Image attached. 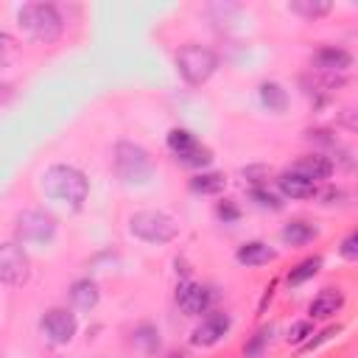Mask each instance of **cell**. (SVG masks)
Wrapping results in <instances>:
<instances>
[{"label": "cell", "mask_w": 358, "mask_h": 358, "mask_svg": "<svg viewBox=\"0 0 358 358\" xmlns=\"http://www.w3.org/2000/svg\"><path fill=\"white\" fill-rule=\"evenodd\" d=\"M42 190H45V196H50V199H56V201L70 204L73 210H78L87 201L90 182L73 165H50L42 173Z\"/></svg>", "instance_id": "1"}, {"label": "cell", "mask_w": 358, "mask_h": 358, "mask_svg": "<svg viewBox=\"0 0 358 358\" xmlns=\"http://www.w3.org/2000/svg\"><path fill=\"white\" fill-rule=\"evenodd\" d=\"M17 20L39 42H56L64 31V20L53 3H25L17 14Z\"/></svg>", "instance_id": "2"}, {"label": "cell", "mask_w": 358, "mask_h": 358, "mask_svg": "<svg viewBox=\"0 0 358 358\" xmlns=\"http://www.w3.org/2000/svg\"><path fill=\"white\" fill-rule=\"evenodd\" d=\"M129 229H131V235H137L145 243H168L179 235V224L171 215L157 213V210L134 213L129 218Z\"/></svg>", "instance_id": "3"}, {"label": "cell", "mask_w": 358, "mask_h": 358, "mask_svg": "<svg viewBox=\"0 0 358 358\" xmlns=\"http://www.w3.org/2000/svg\"><path fill=\"white\" fill-rule=\"evenodd\" d=\"M218 67V56L204 45H185L176 53V70L187 84H204Z\"/></svg>", "instance_id": "4"}, {"label": "cell", "mask_w": 358, "mask_h": 358, "mask_svg": "<svg viewBox=\"0 0 358 358\" xmlns=\"http://www.w3.org/2000/svg\"><path fill=\"white\" fill-rule=\"evenodd\" d=\"M115 171L123 182H145L151 176V159L140 145L117 143L115 145Z\"/></svg>", "instance_id": "5"}, {"label": "cell", "mask_w": 358, "mask_h": 358, "mask_svg": "<svg viewBox=\"0 0 358 358\" xmlns=\"http://www.w3.org/2000/svg\"><path fill=\"white\" fill-rule=\"evenodd\" d=\"M56 232V218L45 210H25L17 215V238L22 243H45Z\"/></svg>", "instance_id": "6"}, {"label": "cell", "mask_w": 358, "mask_h": 358, "mask_svg": "<svg viewBox=\"0 0 358 358\" xmlns=\"http://www.w3.org/2000/svg\"><path fill=\"white\" fill-rule=\"evenodd\" d=\"M31 277V263L22 246L17 243H0V282L6 285H22Z\"/></svg>", "instance_id": "7"}, {"label": "cell", "mask_w": 358, "mask_h": 358, "mask_svg": "<svg viewBox=\"0 0 358 358\" xmlns=\"http://www.w3.org/2000/svg\"><path fill=\"white\" fill-rule=\"evenodd\" d=\"M78 330V319L73 310L67 308H50L42 316V333L48 336V341L53 344H67Z\"/></svg>", "instance_id": "8"}, {"label": "cell", "mask_w": 358, "mask_h": 358, "mask_svg": "<svg viewBox=\"0 0 358 358\" xmlns=\"http://www.w3.org/2000/svg\"><path fill=\"white\" fill-rule=\"evenodd\" d=\"M229 327H232V316L224 313V310H213V313H207V316L201 319V324L193 330V344H199V347H213V344H218V341L227 336Z\"/></svg>", "instance_id": "9"}, {"label": "cell", "mask_w": 358, "mask_h": 358, "mask_svg": "<svg viewBox=\"0 0 358 358\" xmlns=\"http://www.w3.org/2000/svg\"><path fill=\"white\" fill-rule=\"evenodd\" d=\"M176 305L182 308V313L187 316H201L210 308V288H204L201 282L185 280L176 288Z\"/></svg>", "instance_id": "10"}, {"label": "cell", "mask_w": 358, "mask_h": 358, "mask_svg": "<svg viewBox=\"0 0 358 358\" xmlns=\"http://www.w3.org/2000/svg\"><path fill=\"white\" fill-rule=\"evenodd\" d=\"M291 173H299L310 182H319V179H327L333 173V159L324 154H305L291 165Z\"/></svg>", "instance_id": "11"}, {"label": "cell", "mask_w": 358, "mask_h": 358, "mask_svg": "<svg viewBox=\"0 0 358 358\" xmlns=\"http://www.w3.org/2000/svg\"><path fill=\"white\" fill-rule=\"evenodd\" d=\"M350 67H352V56H350L344 48L327 45V48H319V50H316V70H319V73L336 76V73H344V70H350Z\"/></svg>", "instance_id": "12"}, {"label": "cell", "mask_w": 358, "mask_h": 358, "mask_svg": "<svg viewBox=\"0 0 358 358\" xmlns=\"http://www.w3.org/2000/svg\"><path fill=\"white\" fill-rule=\"evenodd\" d=\"M341 305H344V294L338 288H322L313 296V302L308 305V313H310V319H330L341 310Z\"/></svg>", "instance_id": "13"}, {"label": "cell", "mask_w": 358, "mask_h": 358, "mask_svg": "<svg viewBox=\"0 0 358 358\" xmlns=\"http://www.w3.org/2000/svg\"><path fill=\"white\" fill-rule=\"evenodd\" d=\"M274 257H277V252L263 241H246L235 252V260L243 266H263V263H271Z\"/></svg>", "instance_id": "14"}, {"label": "cell", "mask_w": 358, "mask_h": 358, "mask_svg": "<svg viewBox=\"0 0 358 358\" xmlns=\"http://www.w3.org/2000/svg\"><path fill=\"white\" fill-rule=\"evenodd\" d=\"M277 185H280L282 196H288V199H313L316 196V182H310L299 173H291V171L280 173Z\"/></svg>", "instance_id": "15"}, {"label": "cell", "mask_w": 358, "mask_h": 358, "mask_svg": "<svg viewBox=\"0 0 358 358\" xmlns=\"http://www.w3.org/2000/svg\"><path fill=\"white\" fill-rule=\"evenodd\" d=\"M70 299H73V305H76V308L90 310V308H95V305H98L101 291H98V285H95L92 280H76V282L70 285Z\"/></svg>", "instance_id": "16"}, {"label": "cell", "mask_w": 358, "mask_h": 358, "mask_svg": "<svg viewBox=\"0 0 358 358\" xmlns=\"http://www.w3.org/2000/svg\"><path fill=\"white\" fill-rule=\"evenodd\" d=\"M227 187V176L221 171H201L190 179V190L193 193H201V196H213V193H221Z\"/></svg>", "instance_id": "17"}, {"label": "cell", "mask_w": 358, "mask_h": 358, "mask_svg": "<svg viewBox=\"0 0 358 358\" xmlns=\"http://www.w3.org/2000/svg\"><path fill=\"white\" fill-rule=\"evenodd\" d=\"M282 241L285 243H291V246H305V243H310L319 232H316V227L313 224H308V221H302V218H296V221H288L285 227H282Z\"/></svg>", "instance_id": "18"}, {"label": "cell", "mask_w": 358, "mask_h": 358, "mask_svg": "<svg viewBox=\"0 0 358 358\" xmlns=\"http://www.w3.org/2000/svg\"><path fill=\"white\" fill-rule=\"evenodd\" d=\"M260 101H263V106H268V112H285L288 92L277 81H263L260 84Z\"/></svg>", "instance_id": "19"}, {"label": "cell", "mask_w": 358, "mask_h": 358, "mask_svg": "<svg viewBox=\"0 0 358 358\" xmlns=\"http://www.w3.org/2000/svg\"><path fill=\"white\" fill-rule=\"evenodd\" d=\"M176 159H179L182 165H187V168H204V165L213 162V151H210L204 143L196 140L190 148H185L182 154H176Z\"/></svg>", "instance_id": "20"}, {"label": "cell", "mask_w": 358, "mask_h": 358, "mask_svg": "<svg viewBox=\"0 0 358 358\" xmlns=\"http://www.w3.org/2000/svg\"><path fill=\"white\" fill-rule=\"evenodd\" d=\"M322 268V257H305L302 263H296L291 271H288V285H302L305 280L316 277Z\"/></svg>", "instance_id": "21"}, {"label": "cell", "mask_w": 358, "mask_h": 358, "mask_svg": "<svg viewBox=\"0 0 358 358\" xmlns=\"http://www.w3.org/2000/svg\"><path fill=\"white\" fill-rule=\"evenodd\" d=\"M288 8H291L294 14H302V17H322V14H327L333 6H330V0H291Z\"/></svg>", "instance_id": "22"}, {"label": "cell", "mask_w": 358, "mask_h": 358, "mask_svg": "<svg viewBox=\"0 0 358 358\" xmlns=\"http://www.w3.org/2000/svg\"><path fill=\"white\" fill-rule=\"evenodd\" d=\"M193 143H196V137H193L187 129H171V131H168V148L173 151V157L182 154L185 148H190Z\"/></svg>", "instance_id": "23"}, {"label": "cell", "mask_w": 358, "mask_h": 358, "mask_svg": "<svg viewBox=\"0 0 358 358\" xmlns=\"http://www.w3.org/2000/svg\"><path fill=\"white\" fill-rule=\"evenodd\" d=\"M252 199H255L257 207H266V210H282L280 196H274V193L266 190V187H252Z\"/></svg>", "instance_id": "24"}, {"label": "cell", "mask_w": 358, "mask_h": 358, "mask_svg": "<svg viewBox=\"0 0 358 358\" xmlns=\"http://www.w3.org/2000/svg\"><path fill=\"white\" fill-rule=\"evenodd\" d=\"M308 336H313V324H310V322H296V324L288 330V344L302 347V344L308 341Z\"/></svg>", "instance_id": "25"}, {"label": "cell", "mask_w": 358, "mask_h": 358, "mask_svg": "<svg viewBox=\"0 0 358 358\" xmlns=\"http://www.w3.org/2000/svg\"><path fill=\"white\" fill-rule=\"evenodd\" d=\"M134 341H137V344H143L148 352H154V350L159 347V336H157V330H154V327H140V330L134 333Z\"/></svg>", "instance_id": "26"}, {"label": "cell", "mask_w": 358, "mask_h": 358, "mask_svg": "<svg viewBox=\"0 0 358 358\" xmlns=\"http://www.w3.org/2000/svg\"><path fill=\"white\" fill-rule=\"evenodd\" d=\"M17 53V39L6 31H0V64H8Z\"/></svg>", "instance_id": "27"}, {"label": "cell", "mask_w": 358, "mask_h": 358, "mask_svg": "<svg viewBox=\"0 0 358 358\" xmlns=\"http://www.w3.org/2000/svg\"><path fill=\"white\" fill-rule=\"evenodd\" d=\"M338 252H341L344 260H358V232H350V235L341 241Z\"/></svg>", "instance_id": "28"}, {"label": "cell", "mask_w": 358, "mask_h": 358, "mask_svg": "<svg viewBox=\"0 0 358 358\" xmlns=\"http://www.w3.org/2000/svg\"><path fill=\"white\" fill-rule=\"evenodd\" d=\"M215 213H218V218H221L224 224H232V221H238V218H241V210H238L232 201H218Z\"/></svg>", "instance_id": "29"}, {"label": "cell", "mask_w": 358, "mask_h": 358, "mask_svg": "<svg viewBox=\"0 0 358 358\" xmlns=\"http://www.w3.org/2000/svg\"><path fill=\"white\" fill-rule=\"evenodd\" d=\"M316 196L322 199V204H341V201L347 199V193H344L341 187H324L322 193L316 190Z\"/></svg>", "instance_id": "30"}, {"label": "cell", "mask_w": 358, "mask_h": 358, "mask_svg": "<svg viewBox=\"0 0 358 358\" xmlns=\"http://www.w3.org/2000/svg\"><path fill=\"white\" fill-rule=\"evenodd\" d=\"M243 176H246L255 187H260V182L268 176V168H266V165H249V168H243Z\"/></svg>", "instance_id": "31"}, {"label": "cell", "mask_w": 358, "mask_h": 358, "mask_svg": "<svg viewBox=\"0 0 358 358\" xmlns=\"http://www.w3.org/2000/svg\"><path fill=\"white\" fill-rule=\"evenodd\" d=\"M305 137L310 143H319V145H336V137H330L327 129H310V131H305Z\"/></svg>", "instance_id": "32"}, {"label": "cell", "mask_w": 358, "mask_h": 358, "mask_svg": "<svg viewBox=\"0 0 358 358\" xmlns=\"http://www.w3.org/2000/svg\"><path fill=\"white\" fill-rule=\"evenodd\" d=\"M341 333V324H336V327H327L324 333H319L316 338H308L305 344H302V350H313V347H319L322 341H327V338H333V336H338Z\"/></svg>", "instance_id": "33"}, {"label": "cell", "mask_w": 358, "mask_h": 358, "mask_svg": "<svg viewBox=\"0 0 358 358\" xmlns=\"http://www.w3.org/2000/svg\"><path fill=\"white\" fill-rule=\"evenodd\" d=\"M268 333H271V327H263V330H257V333H255V338H252V341L246 344V352H249V355H255V352H257V350H260V347L266 344Z\"/></svg>", "instance_id": "34"}, {"label": "cell", "mask_w": 358, "mask_h": 358, "mask_svg": "<svg viewBox=\"0 0 358 358\" xmlns=\"http://www.w3.org/2000/svg\"><path fill=\"white\" fill-rule=\"evenodd\" d=\"M171 358H187L185 352H171Z\"/></svg>", "instance_id": "35"}]
</instances>
